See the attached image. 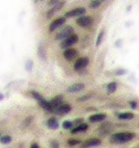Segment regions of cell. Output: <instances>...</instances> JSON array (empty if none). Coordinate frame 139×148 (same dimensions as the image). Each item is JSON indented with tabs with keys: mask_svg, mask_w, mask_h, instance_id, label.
<instances>
[{
	"mask_svg": "<svg viewBox=\"0 0 139 148\" xmlns=\"http://www.w3.org/2000/svg\"><path fill=\"white\" fill-rule=\"evenodd\" d=\"M135 137H136V134L133 132H118L112 136L110 141L113 144H124V143L130 141Z\"/></svg>",
	"mask_w": 139,
	"mask_h": 148,
	"instance_id": "obj_1",
	"label": "cell"
},
{
	"mask_svg": "<svg viewBox=\"0 0 139 148\" xmlns=\"http://www.w3.org/2000/svg\"><path fill=\"white\" fill-rule=\"evenodd\" d=\"M78 37L76 34H71L67 38L64 39L62 42L60 44V47L63 49H66L67 48H70V46L73 45L74 44L78 42Z\"/></svg>",
	"mask_w": 139,
	"mask_h": 148,
	"instance_id": "obj_2",
	"label": "cell"
},
{
	"mask_svg": "<svg viewBox=\"0 0 139 148\" xmlns=\"http://www.w3.org/2000/svg\"><path fill=\"white\" fill-rule=\"evenodd\" d=\"M73 32H74V28L70 25H67V26L64 27L56 34V39L58 40H62L73 34Z\"/></svg>",
	"mask_w": 139,
	"mask_h": 148,
	"instance_id": "obj_3",
	"label": "cell"
},
{
	"mask_svg": "<svg viewBox=\"0 0 139 148\" xmlns=\"http://www.w3.org/2000/svg\"><path fill=\"white\" fill-rule=\"evenodd\" d=\"M90 60L87 57H84L78 59L74 65V70L76 71H81L88 66Z\"/></svg>",
	"mask_w": 139,
	"mask_h": 148,
	"instance_id": "obj_4",
	"label": "cell"
},
{
	"mask_svg": "<svg viewBox=\"0 0 139 148\" xmlns=\"http://www.w3.org/2000/svg\"><path fill=\"white\" fill-rule=\"evenodd\" d=\"M93 23V19L90 16H81L76 19V23L78 25L82 28H87L90 26Z\"/></svg>",
	"mask_w": 139,
	"mask_h": 148,
	"instance_id": "obj_5",
	"label": "cell"
},
{
	"mask_svg": "<svg viewBox=\"0 0 139 148\" xmlns=\"http://www.w3.org/2000/svg\"><path fill=\"white\" fill-rule=\"evenodd\" d=\"M78 51L75 49H66L64 51V58L68 61H73L78 57Z\"/></svg>",
	"mask_w": 139,
	"mask_h": 148,
	"instance_id": "obj_6",
	"label": "cell"
},
{
	"mask_svg": "<svg viewBox=\"0 0 139 148\" xmlns=\"http://www.w3.org/2000/svg\"><path fill=\"white\" fill-rule=\"evenodd\" d=\"M85 14L86 9L84 8H75L67 12L65 14V16L67 18H71L74 17V16H82V15H84V14Z\"/></svg>",
	"mask_w": 139,
	"mask_h": 148,
	"instance_id": "obj_7",
	"label": "cell"
},
{
	"mask_svg": "<svg viewBox=\"0 0 139 148\" xmlns=\"http://www.w3.org/2000/svg\"><path fill=\"white\" fill-rule=\"evenodd\" d=\"M71 110L72 107L70 104H63L60 105L58 108H56V110H54L53 112L56 114V115H66V114L69 113L71 111Z\"/></svg>",
	"mask_w": 139,
	"mask_h": 148,
	"instance_id": "obj_8",
	"label": "cell"
},
{
	"mask_svg": "<svg viewBox=\"0 0 139 148\" xmlns=\"http://www.w3.org/2000/svg\"><path fill=\"white\" fill-rule=\"evenodd\" d=\"M65 21H66V19L64 17H60L55 19L54 21H53L51 23V24L49 26V31H50V32H53L55 30L57 29L60 26H61L65 23Z\"/></svg>",
	"mask_w": 139,
	"mask_h": 148,
	"instance_id": "obj_9",
	"label": "cell"
},
{
	"mask_svg": "<svg viewBox=\"0 0 139 148\" xmlns=\"http://www.w3.org/2000/svg\"><path fill=\"white\" fill-rule=\"evenodd\" d=\"M101 144V140L98 139V138H91L88 139L87 141H84L82 144V147L84 148H88V147H98Z\"/></svg>",
	"mask_w": 139,
	"mask_h": 148,
	"instance_id": "obj_10",
	"label": "cell"
},
{
	"mask_svg": "<svg viewBox=\"0 0 139 148\" xmlns=\"http://www.w3.org/2000/svg\"><path fill=\"white\" fill-rule=\"evenodd\" d=\"M64 2H58L56 5H54V7L53 8L50 9V10L47 11V17L48 18V19H50V18L52 17L54 14H56L57 11H59V10H60V9H61V8L64 6Z\"/></svg>",
	"mask_w": 139,
	"mask_h": 148,
	"instance_id": "obj_11",
	"label": "cell"
},
{
	"mask_svg": "<svg viewBox=\"0 0 139 148\" xmlns=\"http://www.w3.org/2000/svg\"><path fill=\"white\" fill-rule=\"evenodd\" d=\"M63 101V95H57L56 97H54L52 100H51L49 103L51 104V106H52L53 111L56 110V108H58L60 105H61Z\"/></svg>",
	"mask_w": 139,
	"mask_h": 148,
	"instance_id": "obj_12",
	"label": "cell"
},
{
	"mask_svg": "<svg viewBox=\"0 0 139 148\" xmlns=\"http://www.w3.org/2000/svg\"><path fill=\"white\" fill-rule=\"evenodd\" d=\"M85 87L84 84H82V83H78V84H75L73 85L70 86L67 91L69 93H76L78 92H80L82 91Z\"/></svg>",
	"mask_w": 139,
	"mask_h": 148,
	"instance_id": "obj_13",
	"label": "cell"
},
{
	"mask_svg": "<svg viewBox=\"0 0 139 148\" xmlns=\"http://www.w3.org/2000/svg\"><path fill=\"white\" fill-rule=\"evenodd\" d=\"M107 118V115L104 113L96 114V115H92L89 117L88 121L91 123H96V122L103 121L104 119Z\"/></svg>",
	"mask_w": 139,
	"mask_h": 148,
	"instance_id": "obj_14",
	"label": "cell"
},
{
	"mask_svg": "<svg viewBox=\"0 0 139 148\" xmlns=\"http://www.w3.org/2000/svg\"><path fill=\"white\" fill-rule=\"evenodd\" d=\"M38 103H39L41 107H42L44 110H45L47 112H48V113H52V112H53V110L52 106H51V104H50V103H49L48 101H46L45 99H44L43 98L42 101H40L38 102Z\"/></svg>",
	"mask_w": 139,
	"mask_h": 148,
	"instance_id": "obj_15",
	"label": "cell"
},
{
	"mask_svg": "<svg viewBox=\"0 0 139 148\" xmlns=\"http://www.w3.org/2000/svg\"><path fill=\"white\" fill-rule=\"evenodd\" d=\"M47 125L48 128L51 130H57L59 127V122L56 119V117H52L51 119H49L47 120Z\"/></svg>",
	"mask_w": 139,
	"mask_h": 148,
	"instance_id": "obj_16",
	"label": "cell"
},
{
	"mask_svg": "<svg viewBox=\"0 0 139 148\" xmlns=\"http://www.w3.org/2000/svg\"><path fill=\"white\" fill-rule=\"evenodd\" d=\"M87 129H88V125L87 124H81L77 126L76 127H75V128H73L71 130V133L72 134H76V133H78V132H84Z\"/></svg>",
	"mask_w": 139,
	"mask_h": 148,
	"instance_id": "obj_17",
	"label": "cell"
},
{
	"mask_svg": "<svg viewBox=\"0 0 139 148\" xmlns=\"http://www.w3.org/2000/svg\"><path fill=\"white\" fill-rule=\"evenodd\" d=\"M112 129V124H104L100 127L99 128V131L100 132V134L103 135V134H106V133H108V132H110V130Z\"/></svg>",
	"mask_w": 139,
	"mask_h": 148,
	"instance_id": "obj_18",
	"label": "cell"
},
{
	"mask_svg": "<svg viewBox=\"0 0 139 148\" xmlns=\"http://www.w3.org/2000/svg\"><path fill=\"white\" fill-rule=\"evenodd\" d=\"M135 115L133 113H131V112H125V113H121L119 114L118 116V119H121V120H131V119H134Z\"/></svg>",
	"mask_w": 139,
	"mask_h": 148,
	"instance_id": "obj_19",
	"label": "cell"
},
{
	"mask_svg": "<svg viewBox=\"0 0 139 148\" xmlns=\"http://www.w3.org/2000/svg\"><path fill=\"white\" fill-rule=\"evenodd\" d=\"M37 54L39 56V58L42 60H46L47 59V54H46V51L45 50L42 45L38 46V49H37Z\"/></svg>",
	"mask_w": 139,
	"mask_h": 148,
	"instance_id": "obj_20",
	"label": "cell"
},
{
	"mask_svg": "<svg viewBox=\"0 0 139 148\" xmlns=\"http://www.w3.org/2000/svg\"><path fill=\"white\" fill-rule=\"evenodd\" d=\"M107 92L108 93L112 94V93L115 92L117 89V83L116 82H111L107 85Z\"/></svg>",
	"mask_w": 139,
	"mask_h": 148,
	"instance_id": "obj_21",
	"label": "cell"
},
{
	"mask_svg": "<svg viewBox=\"0 0 139 148\" xmlns=\"http://www.w3.org/2000/svg\"><path fill=\"white\" fill-rule=\"evenodd\" d=\"M31 95L33 96V98H34L36 101H37V102H39L40 101H42V99H43V97H42V95H41L38 92H36V91H32L31 92Z\"/></svg>",
	"mask_w": 139,
	"mask_h": 148,
	"instance_id": "obj_22",
	"label": "cell"
},
{
	"mask_svg": "<svg viewBox=\"0 0 139 148\" xmlns=\"http://www.w3.org/2000/svg\"><path fill=\"white\" fill-rule=\"evenodd\" d=\"M101 2H100V1H99V0H93V1H92V2H90L89 7L92 9H96L101 5Z\"/></svg>",
	"mask_w": 139,
	"mask_h": 148,
	"instance_id": "obj_23",
	"label": "cell"
},
{
	"mask_svg": "<svg viewBox=\"0 0 139 148\" xmlns=\"http://www.w3.org/2000/svg\"><path fill=\"white\" fill-rule=\"evenodd\" d=\"M62 127L64 130H70L72 129L73 127V122L70 121H65L63 123Z\"/></svg>",
	"mask_w": 139,
	"mask_h": 148,
	"instance_id": "obj_24",
	"label": "cell"
},
{
	"mask_svg": "<svg viewBox=\"0 0 139 148\" xmlns=\"http://www.w3.org/2000/svg\"><path fill=\"white\" fill-rule=\"evenodd\" d=\"M104 35V31L102 30V31H101V32H100V33H99V36H98V37H97V40H96V45H97V46L100 45V44H101V42L103 41Z\"/></svg>",
	"mask_w": 139,
	"mask_h": 148,
	"instance_id": "obj_25",
	"label": "cell"
},
{
	"mask_svg": "<svg viewBox=\"0 0 139 148\" xmlns=\"http://www.w3.org/2000/svg\"><path fill=\"white\" fill-rule=\"evenodd\" d=\"M11 141H12V138L10 136H5L1 138V142L2 144H5V145H7V144L11 143Z\"/></svg>",
	"mask_w": 139,
	"mask_h": 148,
	"instance_id": "obj_26",
	"label": "cell"
},
{
	"mask_svg": "<svg viewBox=\"0 0 139 148\" xmlns=\"http://www.w3.org/2000/svg\"><path fill=\"white\" fill-rule=\"evenodd\" d=\"M33 62L31 60H28L25 63V69L28 71H31L33 69Z\"/></svg>",
	"mask_w": 139,
	"mask_h": 148,
	"instance_id": "obj_27",
	"label": "cell"
},
{
	"mask_svg": "<svg viewBox=\"0 0 139 148\" xmlns=\"http://www.w3.org/2000/svg\"><path fill=\"white\" fill-rule=\"evenodd\" d=\"M67 143H68V145H69L70 146H75V145L80 144L81 141H79V140L74 139V138H70V139L68 140Z\"/></svg>",
	"mask_w": 139,
	"mask_h": 148,
	"instance_id": "obj_28",
	"label": "cell"
},
{
	"mask_svg": "<svg viewBox=\"0 0 139 148\" xmlns=\"http://www.w3.org/2000/svg\"><path fill=\"white\" fill-rule=\"evenodd\" d=\"M32 121H33V117L32 116L28 117V118H27V119H25L24 121H23V124H22L23 127H28V125H30V123L32 122Z\"/></svg>",
	"mask_w": 139,
	"mask_h": 148,
	"instance_id": "obj_29",
	"label": "cell"
},
{
	"mask_svg": "<svg viewBox=\"0 0 139 148\" xmlns=\"http://www.w3.org/2000/svg\"><path fill=\"white\" fill-rule=\"evenodd\" d=\"M126 72H127V71H126L125 69H118L116 71H115V75H116L117 76H120V75H124Z\"/></svg>",
	"mask_w": 139,
	"mask_h": 148,
	"instance_id": "obj_30",
	"label": "cell"
},
{
	"mask_svg": "<svg viewBox=\"0 0 139 148\" xmlns=\"http://www.w3.org/2000/svg\"><path fill=\"white\" fill-rule=\"evenodd\" d=\"M90 98H91V95H84V96H82L80 98H78V101H87V100H89Z\"/></svg>",
	"mask_w": 139,
	"mask_h": 148,
	"instance_id": "obj_31",
	"label": "cell"
},
{
	"mask_svg": "<svg viewBox=\"0 0 139 148\" xmlns=\"http://www.w3.org/2000/svg\"><path fill=\"white\" fill-rule=\"evenodd\" d=\"M51 147L58 148L59 146V144L56 140H53V141L51 142Z\"/></svg>",
	"mask_w": 139,
	"mask_h": 148,
	"instance_id": "obj_32",
	"label": "cell"
},
{
	"mask_svg": "<svg viewBox=\"0 0 139 148\" xmlns=\"http://www.w3.org/2000/svg\"><path fill=\"white\" fill-rule=\"evenodd\" d=\"M130 107L132 109V110H136L138 106L137 102H136V101H130Z\"/></svg>",
	"mask_w": 139,
	"mask_h": 148,
	"instance_id": "obj_33",
	"label": "cell"
},
{
	"mask_svg": "<svg viewBox=\"0 0 139 148\" xmlns=\"http://www.w3.org/2000/svg\"><path fill=\"white\" fill-rule=\"evenodd\" d=\"M84 121V119H82V118H81V119H76V120H75L73 122V126L74 125H78V124H82V122Z\"/></svg>",
	"mask_w": 139,
	"mask_h": 148,
	"instance_id": "obj_34",
	"label": "cell"
},
{
	"mask_svg": "<svg viewBox=\"0 0 139 148\" xmlns=\"http://www.w3.org/2000/svg\"><path fill=\"white\" fill-rule=\"evenodd\" d=\"M59 2V0H51L50 2H48L49 5H55L58 2Z\"/></svg>",
	"mask_w": 139,
	"mask_h": 148,
	"instance_id": "obj_35",
	"label": "cell"
},
{
	"mask_svg": "<svg viewBox=\"0 0 139 148\" xmlns=\"http://www.w3.org/2000/svg\"><path fill=\"white\" fill-rule=\"evenodd\" d=\"M30 147H31V148H38V147H39V146H38L37 144L34 143V144H32L31 146H30Z\"/></svg>",
	"mask_w": 139,
	"mask_h": 148,
	"instance_id": "obj_36",
	"label": "cell"
},
{
	"mask_svg": "<svg viewBox=\"0 0 139 148\" xmlns=\"http://www.w3.org/2000/svg\"><path fill=\"white\" fill-rule=\"evenodd\" d=\"M4 99V95L0 92V101H2Z\"/></svg>",
	"mask_w": 139,
	"mask_h": 148,
	"instance_id": "obj_37",
	"label": "cell"
},
{
	"mask_svg": "<svg viewBox=\"0 0 139 148\" xmlns=\"http://www.w3.org/2000/svg\"><path fill=\"white\" fill-rule=\"evenodd\" d=\"M100 2H104V1H106V0H99Z\"/></svg>",
	"mask_w": 139,
	"mask_h": 148,
	"instance_id": "obj_38",
	"label": "cell"
},
{
	"mask_svg": "<svg viewBox=\"0 0 139 148\" xmlns=\"http://www.w3.org/2000/svg\"><path fill=\"white\" fill-rule=\"evenodd\" d=\"M41 1H42V0H41Z\"/></svg>",
	"mask_w": 139,
	"mask_h": 148,
	"instance_id": "obj_39",
	"label": "cell"
}]
</instances>
